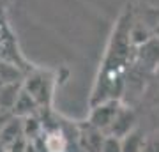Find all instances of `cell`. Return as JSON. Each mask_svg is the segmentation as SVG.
Listing matches in <instances>:
<instances>
[{"instance_id": "cell-1", "label": "cell", "mask_w": 159, "mask_h": 152, "mask_svg": "<svg viewBox=\"0 0 159 152\" xmlns=\"http://www.w3.org/2000/svg\"><path fill=\"white\" fill-rule=\"evenodd\" d=\"M120 99L113 97V99H106V101H101L92 106V112H90V117H89V122H90L94 127L97 129L108 133L110 126L113 124L115 117L120 110Z\"/></svg>"}, {"instance_id": "cell-2", "label": "cell", "mask_w": 159, "mask_h": 152, "mask_svg": "<svg viewBox=\"0 0 159 152\" xmlns=\"http://www.w3.org/2000/svg\"><path fill=\"white\" fill-rule=\"evenodd\" d=\"M23 89L34 97L41 108L50 104L53 89H51V78H48V74L35 73L32 76H29L25 80V83H23Z\"/></svg>"}, {"instance_id": "cell-3", "label": "cell", "mask_w": 159, "mask_h": 152, "mask_svg": "<svg viewBox=\"0 0 159 152\" xmlns=\"http://www.w3.org/2000/svg\"><path fill=\"white\" fill-rule=\"evenodd\" d=\"M136 113L133 112L131 108L127 106H120L119 113H117V117H115L113 124L110 126V129L106 135H111V136H117V138H124L125 135H129L133 129H136Z\"/></svg>"}, {"instance_id": "cell-4", "label": "cell", "mask_w": 159, "mask_h": 152, "mask_svg": "<svg viewBox=\"0 0 159 152\" xmlns=\"http://www.w3.org/2000/svg\"><path fill=\"white\" fill-rule=\"evenodd\" d=\"M104 138H106V133L94 127L90 122L80 127V147L85 152H101Z\"/></svg>"}, {"instance_id": "cell-5", "label": "cell", "mask_w": 159, "mask_h": 152, "mask_svg": "<svg viewBox=\"0 0 159 152\" xmlns=\"http://www.w3.org/2000/svg\"><path fill=\"white\" fill-rule=\"evenodd\" d=\"M21 136H25V135H23V118H20V117L9 118L6 124L0 127V141L6 147L14 145L16 141L21 140Z\"/></svg>"}, {"instance_id": "cell-6", "label": "cell", "mask_w": 159, "mask_h": 152, "mask_svg": "<svg viewBox=\"0 0 159 152\" xmlns=\"http://www.w3.org/2000/svg\"><path fill=\"white\" fill-rule=\"evenodd\" d=\"M138 58L143 62V66L148 69H154L159 66V37L157 39H150L145 43V44L138 46Z\"/></svg>"}, {"instance_id": "cell-7", "label": "cell", "mask_w": 159, "mask_h": 152, "mask_svg": "<svg viewBox=\"0 0 159 152\" xmlns=\"http://www.w3.org/2000/svg\"><path fill=\"white\" fill-rule=\"evenodd\" d=\"M23 85L20 81H14V83H6L2 89H0V110L2 112H9L12 113V108L16 104L18 97L21 94Z\"/></svg>"}, {"instance_id": "cell-8", "label": "cell", "mask_w": 159, "mask_h": 152, "mask_svg": "<svg viewBox=\"0 0 159 152\" xmlns=\"http://www.w3.org/2000/svg\"><path fill=\"white\" fill-rule=\"evenodd\" d=\"M39 108L41 106L37 104V101L23 89L20 97H18L16 104H14V108H12V115L14 117H20V118H25V117H30V115H35Z\"/></svg>"}, {"instance_id": "cell-9", "label": "cell", "mask_w": 159, "mask_h": 152, "mask_svg": "<svg viewBox=\"0 0 159 152\" xmlns=\"http://www.w3.org/2000/svg\"><path fill=\"white\" fill-rule=\"evenodd\" d=\"M145 141H147V135L140 127H136L122 138V152H143Z\"/></svg>"}, {"instance_id": "cell-10", "label": "cell", "mask_w": 159, "mask_h": 152, "mask_svg": "<svg viewBox=\"0 0 159 152\" xmlns=\"http://www.w3.org/2000/svg\"><path fill=\"white\" fill-rule=\"evenodd\" d=\"M66 145H67V140H66L62 131H58V129L48 133L44 138V147H46V150H50V152H64Z\"/></svg>"}, {"instance_id": "cell-11", "label": "cell", "mask_w": 159, "mask_h": 152, "mask_svg": "<svg viewBox=\"0 0 159 152\" xmlns=\"http://www.w3.org/2000/svg\"><path fill=\"white\" fill-rule=\"evenodd\" d=\"M41 127H43V124L39 122V118L35 117V115H30V117L23 118V135L27 136V138L37 136L39 131H41Z\"/></svg>"}, {"instance_id": "cell-12", "label": "cell", "mask_w": 159, "mask_h": 152, "mask_svg": "<svg viewBox=\"0 0 159 152\" xmlns=\"http://www.w3.org/2000/svg\"><path fill=\"white\" fill-rule=\"evenodd\" d=\"M20 78V71L16 69V66L7 62H0V80L4 83H14Z\"/></svg>"}, {"instance_id": "cell-13", "label": "cell", "mask_w": 159, "mask_h": 152, "mask_svg": "<svg viewBox=\"0 0 159 152\" xmlns=\"http://www.w3.org/2000/svg\"><path fill=\"white\" fill-rule=\"evenodd\" d=\"M101 152H122V140L117 136L106 135V138L102 141Z\"/></svg>"}, {"instance_id": "cell-14", "label": "cell", "mask_w": 159, "mask_h": 152, "mask_svg": "<svg viewBox=\"0 0 159 152\" xmlns=\"http://www.w3.org/2000/svg\"><path fill=\"white\" fill-rule=\"evenodd\" d=\"M143 152H159V131H156V133L147 136Z\"/></svg>"}, {"instance_id": "cell-15", "label": "cell", "mask_w": 159, "mask_h": 152, "mask_svg": "<svg viewBox=\"0 0 159 152\" xmlns=\"http://www.w3.org/2000/svg\"><path fill=\"white\" fill-rule=\"evenodd\" d=\"M9 118H11V115H9L7 112H0V127H2V126L6 124V122L9 120Z\"/></svg>"}, {"instance_id": "cell-16", "label": "cell", "mask_w": 159, "mask_h": 152, "mask_svg": "<svg viewBox=\"0 0 159 152\" xmlns=\"http://www.w3.org/2000/svg\"><path fill=\"white\" fill-rule=\"evenodd\" d=\"M0 152H6V145H4L2 141H0Z\"/></svg>"}, {"instance_id": "cell-17", "label": "cell", "mask_w": 159, "mask_h": 152, "mask_svg": "<svg viewBox=\"0 0 159 152\" xmlns=\"http://www.w3.org/2000/svg\"><path fill=\"white\" fill-rule=\"evenodd\" d=\"M156 76H157V80H159V66L156 67Z\"/></svg>"}, {"instance_id": "cell-18", "label": "cell", "mask_w": 159, "mask_h": 152, "mask_svg": "<svg viewBox=\"0 0 159 152\" xmlns=\"http://www.w3.org/2000/svg\"><path fill=\"white\" fill-rule=\"evenodd\" d=\"M0 112H2V110H0Z\"/></svg>"}]
</instances>
